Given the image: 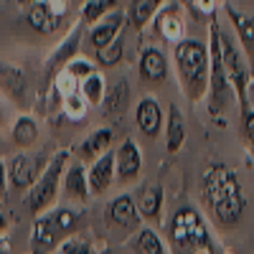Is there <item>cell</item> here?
Wrapping results in <instances>:
<instances>
[{"label": "cell", "mask_w": 254, "mask_h": 254, "mask_svg": "<svg viewBox=\"0 0 254 254\" xmlns=\"http://www.w3.org/2000/svg\"><path fill=\"white\" fill-rule=\"evenodd\" d=\"M112 137H115L112 127H97L92 135H87V137L79 142V147H76L79 158H81V160H97L99 155H104V153L110 150Z\"/></svg>", "instance_id": "obj_19"}, {"label": "cell", "mask_w": 254, "mask_h": 254, "mask_svg": "<svg viewBox=\"0 0 254 254\" xmlns=\"http://www.w3.org/2000/svg\"><path fill=\"white\" fill-rule=\"evenodd\" d=\"M249 94L254 97V79H252V87H249Z\"/></svg>", "instance_id": "obj_40"}, {"label": "cell", "mask_w": 254, "mask_h": 254, "mask_svg": "<svg viewBox=\"0 0 254 254\" xmlns=\"http://www.w3.org/2000/svg\"><path fill=\"white\" fill-rule=\"evenodd\" d=\"M173 64L181 89L188 97V102H201L208 94V76H211L208 41L181 38L173 49Z\"/></svg>", "instance_id": "obj_2"}, {"label": "cell", "mask_w": 254, "mask_h": 254, "mask_svg": "<svg viewBox=\"0 0 254 254\" xmlns=\"http://www.w3.org/2000/svg\"><path fill=\"white\" fill-rule=\"evenodd\" d=\"M163 3L165 0H132L130 10H127V23H130V28H135V31L145 28L153 20V15H158Z\"/></svg>", "instance_id": "obj_24"}, {"label": "cell", "mask_w": 254, "mask_h": 254, "mask_svg": "<svg viewBox=\"0 0 254 254\" xmlns=\"http://www.w3.org/2000/svg\"><path fill=\"white\" fill-rule=\"evenodd\" d=\"M20 5H33V3H38V0H18Z\"/></svg>", "instance_id": "obj_39"}, {"label": "cell", "mask_w": 254, "mask_h": 254, "mask_svg": "<svg viewBox=\"0 0 254 254\" xmlns=\"http://www.w3.org/2000/svg\"><path fill=\"white\" fill-rule=\"evenodd\" d=\"M38 135H41V127H38L36 117H31V115H18L15 117L10 137H13V142L20 147V150H28V147L38 140Z\"/></svg>", "instance_id": "obj_22"}, {"label": "cell", "mask_w": 254, "mask_h": 254, "mask_svg": "<svg viewBox=\"0 0 254 254\" xmlns=\"http://www.w3.org/2000/svg\"><path fill=\"white\" fill-rule=\"evenodd\" d=\"M61 112H64V117H66V120L79 122V120L87 117L89 102L81 97V92H76V94H71V97H66V99H61Z\"/></svg>", "instance_id": "obj_32"}, {"label": "cell", "mask_w": 254, "mask_h": 254, "mask_svg": "<svg viewBox=\"0 0 254 254\" xmlns=\"http://www.w3.org/2000/svg\"><path fill=\"white\" fill-rule=\"evenodd\" d=\"M122 54H125V36L120 33L110 46H104L102 51H97V64L102 69H112V66H117V64L122 61Z\"/></svg>", "instance_id": "obj_29"}, {"label": "cell", "mask_w": 254, "mask_h": 254, "mask_svg": "<svg viewBox=\"0 0 254 254\" xmlns=\"http://www.w3.org/2000/svg\"><path fill=\"white\" fill-rule=\"evenodd\" d=\"M81 97L89 102V107H102V102H104V94H107V79H104V74L97 69L94 74H89L87 79L81 81V87H79Z\"/></svg>", "instance_id": "obj_27"}, {"label": "cell", "mask_w": 254, "mask_h": 254, "mask_svg": "<svg viewBox=\"0 0 254 254\" xmlns=\"http://www.w3.org/2000/svg\"><path fill=\"white\" fill-rule=\"evenodd\" d=\"M201 190L208 203V211L214 214V219L221 229H231L239 224L247 198H244L239 178L234 176V171L229 165L211 163L201 176Z\"/></svg>", "instance_id": "obj_1"}, {"label": "cell", "mask_w": 254, "mask_h": 254, "mask_svg": "<svg viewBox=\"0 0 254 254\" xmlns=\"http://www.w3.org/2000/svg\"><path fill=\"white\" fill-rule=\"evenodd\" d=\"M216 38H219V49H221V59H224L229 81H231V87H234V94L239 99V107L244 110L249 104V87H252V79H254L252 64H249L242 44L237 41V36H231L229 31H224L221 23L216 28Z\"/></svg>", "instance_id": "obj_3"}, {"label": "cell", "mask_w": 254, "mask_h": 254, "mask_svg": "<svg viewBox=\"0 0 254 254\" xmlns=\"http://www.w3.org/2000/svg\"><path fill=\"white\" fill-rule=\"evenodd\" d=\"M79 226V214L71 208H51L41 214L33 224V244L41 252H49L66 242Z\"/></svg>", "instance_id": "obj_7"}, {"label": "cell", "mask_w": 254, "mask_h": 254, "mask_svg": "<svg viewBox=\"0 0 254 254\" xmlns=\"http://www.w3.org/2000/svg\"><path fill=\"white\" fill-rule=\"evenodd\" d=\"M64 69H66L69 74H74V76L79 79V84H81L89 74H94V71H97V64H94L92 59H87V56H74V59L66 64V66H64Z\"/></svg>", "instance_id": "obj_33"}, {"label": "cell", "mask_w": 254, "mask_h": 254, "mask_svg": "<svg viewBox=\"0 0 254 254\" xmlns=\"http://www.w3.org/2000/svg\"><path fill=\"white\" fill-rule=\"evenodd\" d=\"M242 120H244V135H247V140H249L252 147H254V104H252V102L242 110Z\"/></svg>", "instance_id": "obj_35"}, {"label": "cell", "mask_w": 254, "mask_h": 254, "mask_svg": "<svg viewBox=\"0 0 254 254\" xmlns=\"http://www.w3.org/2000/svg\"><path fill=\"white\" fill-rule=\"evenodd\" d=\"M226 18H229L231 31H234L237 41L242 44V49L252 64V71H254V13L239 10L237 5L226 3Z\"/></svg>", "instance_id": "obj_10"}, {"label": "cell", "mask_w": 254, "mask_h": 254, "mask_svg": "<svg viewBox=\"0 0 254 254\" xmlns=\"http://www.w3.org/2000/svg\"><path fill=\"white\" fill-rule=\"evenodd\" d=\"M115 160H117V178L120 181H135L142 171V150L132 137L122 140V145L115 153Z\"/></svg>", "instance_id": "obj_14"}, {"label": "cell", "mask_w": 254, "mask_h": 254, "mask_svg": "<svg viewBox=\"0 0 254 254\" xmlns=\"http://www.w3.org/2000/svg\"><path fill=\"white\" fill-rule=\"evenodd\" d=\"M216 28H219V20L211 18L208 20V51H211V76H208V112L219 117L221 112H226V107L234 99V87L229 81L226 66H224V59H221V49H219V38H216Z\"/></svg>", "instance_id": "obj_6"}, {"label": "cell", "mask_w": 254, "mask_h": 254, "mask_svg": "<svg viewBox=\"0 0 254 254\" xmlns=\"http://www.w3.org/2000/svg\"><path fill=\"white\" fill-rule=\"evenodd\" d=\"M8 176L13 188H31L41 176V158L33 153H18L8 163Z\"/></svg>", "instance_id": "obj_12"}, {"label": "cell", "mask_w": 254, "mask_h": 254, "mask_svg": "<svg viewBox=\"0 0 254 254\" xmlns=\"http://www.w3.org/2000/svg\"><path fill=\"white\" fill-rule=\"evenodd\" d=\"M59 254H92V249H89L87 239H66L61 244Z\"/></svg>", "instance_id": "obj_34"}, {"label": "cell", "mask_w": 254, "mask_h": 254, "mask_svg": "<svg viewBox=\"0 0 254 254\" xmlns=\"http://www.w3.org/2000/svg\"><path fill=\"white\" fill-rule=\"evenodd\" d=\"M160 208H163V188L155 186V183H147L140 193V201H137V211L140 216L145 219H158L160 216Z\"/></svg>", "instance_id": "obj_26"}, {"label": "cell", "mask_w": 254, "mask_h": 254, "mask_svg": "<svg viewBox=\"0 0 254 254\" xmlns=\"http://www.w3.org/2000/svg\"><path fill=\"white\" fill-rule=\"evenodd\" d=\"M158 36H163L165 41H171V44H178L183 38V18L173 13V8H163L158 10Z\"/></svg>", "instance_id": "obj_25"}, {"label": "cell", "mask_w": 254, "mask_h": 254, "mask_svg": "<svg viewBox=\"0 0 254 254\" xmlns=\"http://www.w3.org/2000/svg\"><path fill=\"white\" fill-rule=\"evenodd\" d=\"M69 155H71L69 147H64V150L54 153V158L49 160V165L41 171L38 181L28 188L26 206H28L31 214H41V211H46L56 201L59 186L64 183V173H66V168H69Z\"/></svg>", "instance_id": "obj_5"}, {"label": "cell", "mask_w": 254, "mask_h": 254, "mask_svg": "<svg viewBox=\"0 0 254 254\" xmlns=\"http://www.w3.org/2000/svg\"><path fill=\"white\" fill-rule=\"evenodd\" d=\"M84 26H87V23H84V20L79 18L76 20V23L69 28V33L66 36H64V41H61V44L49 54V59H46V66H44V84H46V87H51V81H54V76L64 69V66H66V64L74 59V56H79V41H81V31H84Z\"/></svg>", "instance_id": "obj_8"}, {"label": "cell", "mask_w": 254, "mask_h": 254, "mask_svg": "<svg viewBox=\"0 0 254 254\" xmlns=\"http://www.w3.org/2000/svg\"><path fill=\"white\" fill-rule=\"evenodd\" d=\"M115 176H117V160H115V153L107 150L97 160H92V168H89V188H92V193L94 196L107 193Z\"/></svg>", "instance_id": "obj_17"}, {"label": "cell", "mask_w": 254, "mask_h": 254, "mask_svg": "<svg viewBox=\"0 0 254 254\" xmlns=\"http://www.w3.org/2000/svg\"><path fill=\"white\" fill-rule=\"evenodd\" d=\"M5 226H8V219H5V214H0V234L5 231Z\"/></svg>", "instance_id": "obj_38"}, {"label": "cell", "mask_w": 254, "mask_h": 254, "mask_svg": "<svg viewBox=\"0 0 254 254\" xmlns=\"http://www.w3.org/2000/svg\"><path fill=\"white\" fill-rule=\"evenodd\" d=\"M0 254H13V249H10V242H8L5 237H0Z\"/></svg>", "instance_id": "obj_36"}, {"label": "cell", "mask_w": 254, "mask_h": 254, "mask_svg": "<svg viewBox=\"0 0 254 254\" xmlns=\"http://www.w3.org/2000/svg\"><path fill=\"white\" fill-rule=\"evenodd\" d=\"M135 122H137V130L147 140H155L160 135V130H163V110H160V102L153 94H145L135 104Z\"/></svg>", "instance_id": "obj_11"}, {"label": "cell", "mask_w": 254, "mask_h": 254, "mask_svg": "<svg viewBox=\"0 0 254 254\" xmlns=\"http://www.w3.org/2000/svg\"><path fill=\"white\" fill-rule=\"evenodd\" d=\"M137 71L145 84H160L168 76V56L158 46H145L140 51Z\"/></svg>", "instance_id": "obj_15"}, {"label": "cell", "mask_w": 254, "mask_h": 254, "mask_svg": "<svg viewBox=\"0 0 254 254\" xmlns=\"http://www.w3.org/2000/svg\"><path fill=\"white\" fill-rule=\"evenodd\" d=\"M188 137V127H186V117L178 110V104H171L168 107V120H165V150L168 153H178L186 145Z\"/></svg>", "instance_id": "obj_18"}, {"label": "cell", "mask_w": 254, "mask_h": 254, "mask_svg": "<svg viewBox=\"0 0 254 254\" xmlns=\"http://www.w3.org/2000/svg\"><path fill=\"white\" fill-rule=\"evenodd\" d=\"M125 20H127V15L125 13H120V10H112V13H107L99 23H94L92 26V31H89V46L94 49V51H102L104 46H110L112 41L122 33V26H125Z\"/></svg>", "instance_id": "obj_16"}, {"label": "cell", "mask_w": 254, "mask_h": 254, "mask_svg": "<svg viewBox=\"0 0 254 254\" xmlns=\"http://www.w3.org/2000/svg\"><path fill=\"white\" fill-rule=\"evenodd\" d=\"M0 89H3L15 104L20 107H28L31 104V84H28V76L10 66V64H0Z\"/></svg>", "instance_id": "obj_13"}, {"label": "cell", "mask_w": 254, "mask_h": 254, "mask_svg": "<svg viewBox=\"0 0 254 254\" xmlns=\"http://www.w3.org/2000/svg\"><path fill=\"white\" fill-rule=\"evenodd\" d=\"M127 107H130V84H127V79H117L112 87H107L102 110L107 115H122Z\"/></svg>", "instance_id": "obj_23"}, {"label": "cell", "mask_w": 254, "mask_h": 254, "mask_svg": "<svg viewBox=\"0 0 254 254\" xmlns=\"http://www.w3.org/2000/svg\"><path fill=\"white\" fill-rule=\"evenodd\" d=\"M79 87H81L79 79H76L74 74H69L66 69H61V71L54 76V81H51V87H49V89H51L59 99H66V97L76 94V92H79Z\"/></svg>", "instance_id": "obj_30"}, {"label": "cell", "mask_w": 254, "mask_h": 254, "mask_svg": "<svg viewBox=\"0 0 254 254\" xmlns=\"http://www.w3.org/2000/svg\"><path fill=\"white\" fill-rule=\"evenodd\" d=\"M171 242L178 254H211L206 224L198 211L190 206L176 211L171 221Z\"/></svg>", "instance_id": "obj_4"}, {"label": "cell", "mask_w": 254, "mask_h": 254, "mask_svg": "<svg viewBox=\"0 0 254 254\" xmlns=\"http://www.w3.org/2000/svg\"><path fill=\"white\" fill-rule=\"evenodd\" d=\"M135 254H165V247L153 229H140L132 239Z\"/></svg>", "instance_id": "obj_28"}, {"label": "cell", "mask_w": 254, "mask_h": 254, "mask_svg": "<svg viewBox=\"0 0 254 254\" xmlns=\"http://www.w3.org/2000/svg\"><path fill=\"white\" fill-rule=\"evenodd\" d=\"M66 10L69 0H38V3L28 5L26 20L36 33H54L66 18Z\"/></svg>", "instance_id": "obj_9"}, {"label": "cell", "mask_w": 254, "mask_h": 254, "mask_svg": "<svg viewBox=\"0 0 254 254\" xmlns=\"http://www.w3.org/2000/svg\"><path fill=\"white\" fill-rule=\"evenodd\" d=\"M64 193L69 198H87L92 193L89 173L84 171V163H71L64 173Z\"/></svg>", "instance_id": "obj_21"}, {"label": "cell", "mask_w": 254, "mask_h": 254, "mask_svg": "<svg viewBox=\"0 0 254 254\" xmlns=\"http://www.w3.org/2000/svg\"><path fill=\"white\" fill-rule=\"evenodd\" d=\"M107 216H110V221H112V224H117V226L135 229V226H137V221H140V211H137V203L132 201V196L122 193V196H117V198L110 203Z\"/></svg>", "instance_id": "obj_20"}, {"label": "cell", "mask_w": 254, "mask_h": 254, "mask_svg": "<svg viewBox=\"0 0 254 254\" xmlns=\"http://www.w3.org/2000/svg\"><path fill=\"white\" fill-rule=\"evenodd\" d=\"M5 193V165L0 163V196Z\"/></svg>", "instance_id": "obj_37"}, {"label": "cell", "mask_w": 254, "mask_h": 254, "mask_svg": "<svg viewBox=\"0 0 254 254\" xmlns=\"http://www.w3.org/2000/svg\"><path fill=\"white\" fill-rule=\"evenodd\" d=\"M115 3H117V0H87V3L81 5V20L87 26L99 23V20L107 15V10L115 8Z\"/></svg>", "instance_id": "obj_31"}]
</instances>
